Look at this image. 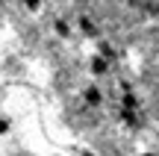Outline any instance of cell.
Here are the masks:
<instances>
[{
    "mask_svg": "<svg viewBox=\"0 0 159 156\" xmlns=\"http://www.w3.org/2000/svg\"><path fill=\"white\" fill-rule=\"evenodd\" d=\"M27 9H39V0H27Z\"/></svg>",
    "mask_w": 159,
    "mask_h": 156,
    "instance_id": "cell-1",
    "label": "cell"
},
{
    "mask_svg": "<svg viewBox=\"0 0 159 156\" xmlns=\"http://www.w3.org/2000/svg\"><path fill=\"white\" fill-rule=\"evenodd\" d=\"M6 130H9V124H6L3 118H0V133H6Z\"/></svg>",
    "mask_w": 159,
    "mask_h": 156,
    "instance_id": "cell-2",
    "label": "cell"
},
{
    "mask_svg": "<svg viewBox=\"0 0 159 156\" xmlns=\"http://www.w3.org/2000/svg\"><path fill=\"white\" fill-rule=\"evenodd\" d=\"M85 156H91V153H85Z\"/></svg>",
    "mask_w": 159,
    "mask_h": 156,
    "instance_id": "cell-3",
    "label": "cell"
},
{
    "mask_svg": "<svg viewBox=\"0 0 159 156\" xmlns=\"http://www.w3.org/2000/svg\"><path fill=\"white\" fill-rule=\"evenodd\" d=\"M144 156H150V153H144Z\"/></svg>",
    "mask_w": 159,
    "mask_h": 156,
    "instance_id": "cell-4",
    "label": "cell"
}]
</instances>
